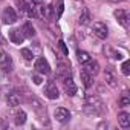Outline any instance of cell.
<instances>
[{
    "label": "cell",
    "mask_w": 130,
    "mask_h": 130,
    "mask_svg": "<svg viewBox=\"0 0 130 130\" xmlns=\"http://www.w3.org/2000/svg\"><path fill=\"white\" fill-rule=\"evenodd\" d=\"M58 44H60V49L63 51V54H64V55H69V49L66 47V43H64L63 40H60V43H58Z\"/></svg>",
    "instance_id": "obj_25"
},
{
    "label": "cell",
    "mask_w": 130,
    "mask_h": 130,
    "mask_svg": "<svg viewBox=\"0 0 130 130\" xmlns=\"http://www.w3.org/2000/svg\"><path fill=\"white\" fill-rule=\"evenodd\" d=\"M25 122H26V112L20 109L14 113V124L15 125H23Z\"/></svg>",
    "instance_id": "obj_15"
},
{
    "label": "cell",
    "mask_w": 130,
    "mask_h": 130,
    "mask_svg": "<svg viewBox=\"0 0 130 130\" xmlns=\"http://www.w3.org/2000/svg\"><path fill=\"white\" fill-rule=\"evenodd\" d=\"M22 55H23V58H25L26 61H31V60L34 58L32 51H31V49H28V47H23V49H22Z\"/></svg>",
    "instance_id": "obj_21"
},
{
    "label": "cell",
    "mask_w": 130,
    "mask_h": 130,
    "mask_svg": "<svg viewBox=\"0 0 130 130\" xmlns=\"http://www.w3.org/2000/svg\"><path fill=\"white\" fill-rule=\"evenodd\" d=\"M9 40L12 43H15V44H22L23 40H25V35H23V32L20 29H11L9 31Z\"/></svg>",
    "instance_id": "obj_11"
},
{
    "label": "cell",
    "mask_w": 130,
    "mask_h": 130,
    "mask_svg": "<svg viewBox=\"0 0 130 130\" xmlns=\"http://www.w3.org/2000/svg\"><path fill=\"white\" fill-rule=\"evenodd\" d=\"M41 15H43L44 19H52V15H54V8H52L51 5L43 6V8H41Z\"/></svg>",
    "instance_id": "obj_19"
},
{
    "label": "cell",
    "mask_w": 130,
    "mask_h": 130,
    "mask_svg": "<svg viewBox=\"0 0 130 130\" xmlns=\"http://www.w3.org/2000/svg\"><path fill=\"white\" fill-rule=\"evenodd\" d=\"M22 32H23V35H25V37H28V38H32V37L35 35V29H34L32 23H29V22H26V23L23 25Z\"/></svg>",
    "instance_id": "obj_16"
},
{
    "label": "cell",
    "mask_w": 130,
    "mask_h": 130,
    "mask_svg": "<svg viewBox=\"0 0 130 130\" xmlns=\"http://www.w3.org/2000/svg\"><path fill=\"white\" fill-rule=\"evenodd\" d=\"M8 121L5 119V118H0V130H5V128H8Z\"/></svg>",
    "instance_id": "obj_27"
},
{
    "label": "cell",
    "mask_w": 130,
    "mask_h": 130,
    "mask_svg": "<svg viewBox=\"0 0 130 130\" xmlns=\"http://www.w3.org/2000/svg\"><path fill=\"white\" fill-rule=\"evenodd\" d=\"M26 14H28L29 17H37V12H35V9H34L32 6H29V5H28V9H26Z\"/></svg>",
    "instance_id": "obj_26"
},
{
    "label": "cell",
    "mask_w": 130,
    "mask_h": 130,
    "mask_svg": "<svg viewBox=\"0 0 130 130\" xmlns=\"http://www.w3.org/2000/svg\"><path fill=\"white\" fill-rule=\"evenodd\" d=\"M32 81H34L35 84H41V77H38V75H32Z\"/></svg>",
    "instance_id": "obj_28"
},
{
    "label": "cell",
    "mask_w": 130,
    "mask_h": 130,
    "mask_svg": "<svg viewBox=\"0 0 130 130\" xmlns=\"http://www.w3.org/2000/svg\"><path fill=\"white\" fill-rule=\"evenodd\" d=\"M63 87H64V92H66L69 96H74L77 93V90H78L77 86H75V83H74V80L71 78V75L63 78Z\"/></svg>",
    "instance_id": "obj_6"
},
{
    "label": "cell",
    "mask_w": 130,
    "mask_h": 130,
    "mask_svg": "<svg viewBox=\"0 0 130 130\" xmlns=\"http://www.w3.org/2000/svg\"><path fill=\"white\" fill-rule=\"evenodd\" d=\"M92 32H93V35H96L101 40H106L107 35H109V29L103 22H95L93 26H92Z\"/></svg>",
    "instance_id": "obj_4"
},
{
    "label": "cell",
    "mask_w": 130,
    "mask_h": 130,
    "mask_svg": "<svg viewBox=\"0 0 130 130\" xmlns=\"http://www.w3.org/2000/svg\"><path fill=\"white\" fill-rule=\"evenodd\" d=\"M63 6H64V5H63V2H60V5H58V17L63 14Z\"/></svg>",
    "instance_id": "obj_29"
},
{
    "label": "cell",
    "mask_w": 130,
    "mask_h": 130,
    "mask_svg": "<svg viewBox=\"0 0 130 130\" xmlns=\"http://www.w3.org/2000/svg\"><path fill=\"white\" fill-rule=\"evenodd\" d=\"M32 2H34V3H40V2H41V0H32Z\"/></svg>",
    "instance_id": "obj_31"
},
{
    "label": "cell",
    "mask_w": 130,
    "mask_h": 130,
    "mask_svg": "<svg viewBox=\"0 0 130 130\" xmlns=\"http://www.w3.org/2000/svg\"><path fill=\"white\" fill-rule=\"evenodd\" d=\"M113 14H115V19L118 20V23H119L121 26H124V28L128 26V14H127V11H124V9H116Z\"/></svg>",
    "instance_id": "obj_10"
},
{
    "label": "cell",
    "mask_w": 130,
    "mask_h": 130,
    "mask_svg": "<svg viewBox=\"0 0 130 130\" xmlns=\"http://www.w3.org/2000/svg\"><path fill=\"white\" fill-rule=\"evenodd\" d=\"M54 116H55V119L58 122H68L71 119V112L68 109H64V107H58V109H55Z\"/></svg>",
    "instance_id": "obj_7"
},
{
    "label": "cell",
    "mask_w": 130,
    "mask_h": 130,
    "mask_svg": "<svg viewBox=\"0 0 130 130\" xmlns=\"http://www.w3.org/2000/svg\"><path fill=\"white\" fill-rule=\"evenodd\" d=\"M6 103H8V106H11V107H17V106H20L22 98H20V95H19V93L11 92V93H8V95H6Z\"/></svg>",
    "instance_id": "obj_12"
},
{
    "label": "cell",
    "mask_w": 130,
    "mask_h": 130,
    "mask_svg": "<svg viewBox=\"0 0 130 130\" xmlns=\"http://www.w3.org/2000/svg\"><path fill=\"white\" fill-rule=\"evenodd\" d=\"M118 122L122 128H128L130 127V115L127 112H121L118 115Z\"/></svg>",
    "instance_id": "obj_14"
},
{
    "label": "cell",
    "mask_w": 130,
    "mask_h": 130,
    "mask_svg": "<svg viewBox=\"0 0 130 130\" xmlns=\"http://www.w3.org/2000/svg\"><path fill=\"white\" fill-rule=\"evenodd\" d=\"M119 106H121V107H127V106H130V96H128L127 92H124L122 96L119 98Z\"/></svg>",
    "instance_id": "obj_20"
},
{
    "label": "cell",
    "mask_w": 130,
    "mask_h": 130,
    "mask_svg": "<svg viewBox=\"0 0 130 130\" xmlns=\"http://www.w3.org/2000/svg\"><path fill=\"white\" fill-rule=\"evenodd\" d=\"M34 68H35V71H37L38 74H41V75H47V74H51V66H49V63L46 61L44 57L37 58Z\"/></svg>",
    "instance_id": "obj_5"
},
{
    "label": "cell",
    "mask_w": 130,
    "mask_h": 130,
    "mask_svg": "<svg viewBox=\"0 0 130 130\" xmlns=\"http://www.w3.org/2000/svg\"><path fill=\"white\" fill-rule=\"evenodd\" d=\"M80 78H81V81H83V84H84V87H92V84H93V77L90 75V74H87L84 69L80 72Z\"/></svg>",
    "instance_id": "obj_13"
},
{
    "label": "cell",
    "mask_w": 130,
    "mask_h": 130,
    "mask_svg": "<svg viewBox=\"0 0 130 130\" xmlns=\"http://www.w3.org/2000/svg\"><path fill=\"white\" fill-rule=\"evenodd\" d=\"M44 95L49 98V100H57L60 96V92H58V87L55 86L54 81H49L44 87Z\"/></svg>",
    "instance_id": "obj_8"
},
{
    "label": "cell",
    "mask_w": 130,
    "mask_h": 130,
    "mask_svg": "<svg viewBox=\"0 0 130 130\" xmlns=\"http://www.w3.org/2000/svg\"><path fill=\"white\" fill-rule=\"evenodd\" d=\"M121 71H122V74H124V75H130V61H128V60H125V61L122 63Z\"/></svg>",
    "instance_id": "obj_23"
},
{
    "label": "cell",
    "mask_w": 130,
    "mask_h": 130,
    "mask_svg": "<svg viewBox=\"0 0 130 130\" xmlns=\"http://www.w3.org/2000/svg\"><path fill=\"white\" fill-rule=\"evenodd\" d=\"M84 112H86L87 115H90V116H98V115H101V113L104 112L103 101H101L96 95H93V93L87 95V96H86V104H84Z\"/></svg>",
    "instance_id": "obj_1"
},
{
    "label": "cell",
    "mask_w": 130,
    "mask_h": 130,
    "mask_svg": "<svg viewBox=\"0 0 130 130\" xmlns=\"http://www.w3.org/2000/svg\"><path fill=\"white\" fill-rule=\"evenodd\" d=\"M78 23L80 25H89L90 23V12L87 8H84L80 14V19H78Z\"/></svg>",
    "instance_id": "obj_17"
},
{
    "label": "cell",
    "mask_w": 130,
    "mask_h": 130,
    "mask_svg": "<svg viewBox=\"0 0 130 130\" xmlns=\"http://www.w3.org/2000/svg\"><path fill=\"white\" fill-rule=\"evenodd\" d=\"M106 81H107V84H109V86H112V87H115V86H116V80H115V77H113L109 71L106 72Z\"/></svg>",
    "instance_id": "obj_22"
},
{
    "label": "cell",
    "mask_w": 130,
    "mask_h": 130,
    "mask_svg": "<svg viewBox=\"0 0 130 130\" xmlns=\"http://www.w3.org/2000/svg\"><path fill=\"white\" fill-rule=\"evenodd\" d=\"M77 57H78V61H80L81 64H86V63L92 58L86 51H78V52H77Z\"/></svg>",
    "instance_id": "obj_18"
},
{
    "label": "cell",
    "mask_w": 130,
    "mask_h": 130,
    "mask_svg": "<svg viewBox=\"0 0 130 130\" xmlns=\"http://www.w3.org/2000/svg\"><path fill=\"white\" fill-rule=\"evenodd\" d=\"M17 5H19V9H20V12H26V9H28V5H26V2H25V0H17Z\"/></svg>",
    "instance_id": "obj_24"
},
{
    "label": "cell",
    "mask_w": 130,
    "mask_h": 130,
    "mask_svg": "<svg viewBox=\"0 0 130 130\" xmlns=\"http://www.w3.org/2000/svg\"><path fill=\"white\" fill-rule=\"evenodd\" d=\"M0 69L5 74H9L14 69V63L12 58L9 57V54H6L5 51H0Z\"/></svg>",
    "instance_id": "obj_2"
},
{
    "label": "cell",
    "mask_w": 130,
    "mask_h": 130,
    "mask_svg": "<svg viewBox=\"0 0 130 130\" xmlns=\"http://www.w3.org/2000/svg\"><path fill=\"white\" fill-rule=\"evenodd\" d=\"M84 66V71L87 72V74H90L92 77H95V75H98V72H100V64L95 61V60H89L86 64H83Z\"/></svg>",
    "instance_id": "obj_9"
},
{
    "label": "cell",
    "mask_w": 130,
    "mask_h": 130,
    "mask_svg": "<svg viewBox=\"0 0 130 130\" xmlns=\"http://www.w3.org/2000/svg\"><path fill=\"white\" fill-rule=\"evenodd\" d=\"M107 2H110V3H119V2H124V0H107Z\"/></svg>",
    "instance_id": "obj_30"
},
{
    "label": "cell",
    "mask_w": 130,
    "mask_h": 130,
    "mask_svg": "<svg viewBox=\"0 0 130 130\" xmlns=\"http://www.w3.org/2000/svg\"><path fill=\"white\" fill-rule=\"evenodd\" d=\"M2 22L5 25H12L17 22V12L14 11V8L11 6H6L3 11H2Z\"/></svg>",
    "instance_id": "obj_3"
}]
</instances>
